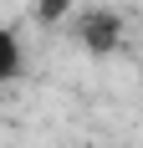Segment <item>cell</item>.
I'll return each mask as SVG.
<instances>
[{
  "mask_svg": "<svg viewBox=\"0 0 143 148\" xmlns=\"http://www.w3.org/2000/svg\"><path fill=\"white\" fill-rule=\"evenodd\" d=\"M77 41H82L87 56H113L118 46H123V15L118 10H87L82 21H77Z\"/></svg>",
  "mask_w": 143,
  "mask_h": 148,
  "instance_id": "1",
  "label": "cell"
},
{
  "mask_svg": "<svg viewBox=\"0 0 143 148\" xmlns=\"http://www.w3.org/2000/svg\"><path fill=\"white\" fill-rule=\"evenodd\" d=\"M21 77H26V46H21V36L0 21V87H10Z\"/></svg>",
  "mask_w": 143,
  "mask_h": 148,
  "instance_id": "2",
  "label": "cell"
}]
</instances>
